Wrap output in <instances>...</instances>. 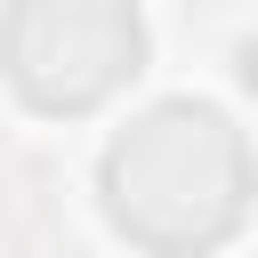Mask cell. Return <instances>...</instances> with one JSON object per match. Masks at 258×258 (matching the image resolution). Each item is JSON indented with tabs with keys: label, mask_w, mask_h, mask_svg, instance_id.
<instances>
[{
	"label": "cell",
	"mask_w": 258,
	"mask_h": 258,
	"mask_svg": "<svg viewBox=\"0 0 258 258\" xmlns=\"http://www.w3.org/2000/svg\"><path fill=\"white\" fill-rule=\"evenodd\" d=\"M105 210L145 250H210L250 210V145L218 105H153L105 145Z\"/></svg>",
	"instance_id": "6da1fadb"
},
{
	"label": "cell",
	"mask_w": 258,
	"mask_h": 258,
	"mask_svg": "<svg viewBox=\"0 0 258 258\" xmlns=\"http://www.w3.org/2000/svg\"><path fill=\"white\" fill-rule=\"evenodd\" d=\"M242 81H250V97H258V40L242 48Z\"/></svg>",
	"instance_id": "3957f363"
},
{
	"label": "cell",
	"mask_w": 258,
	"mask_h": 258,
	"mask_svg": "<svg viewBox=\"0 0 258 258\" xmlns=\"http://www.w3.org/2000/svg\"><path fill=\"white\" fill-rule=\"evenodd\" d=\"M145 56V24L129 0H8L0 73L40 113H81L113 97Z\"/></svg>",
	"instance_id": "7a4b0ae2"
}]
</instances>
